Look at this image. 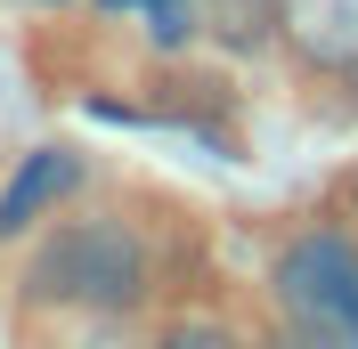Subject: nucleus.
<instances>
[{"instance_id":"f257e3e1","label":"nucleus","mask_w":358,"mask_h":349,"mask_svg":"<svg viewBox=\"0 0 358 349\" xmlns=\"http://www.w3.org/2000/svg\"><path fill=\"white\" fill-rule=\"evenodd\" d=\"M24 301L122 317V309L147 301V244H138L122 219H66V228L24 260Z\"/></svg>"},{"instance_id":"f03ea898","label":"nucleus","mask_w":358,"mask_h":349,"mask_svg":"<svg viewBox=\"0 0 358 349\" xmlns=\"http://www.w3.org/2000/svg\"><path fill=\"white\" fill-rule=\"evenodd\" d=\"M277 301L317 349H358V244L334 228H310L277 252Z\"/></svg>"},{"instance_id":"7ed1b4c3","label":"nucleus","mask_w":358,"mask_h":349,"mask_svg":"<svg viewBox=\"0 0 358 349\" xmlns=\"http://www.w3.org/2000/svg\"><path fill=\"white\" fill-rule=\"evenodd\" d=\"M73 187H82V154H66V147H33L17 171H8V187H0V244L24 236V228H33L49 203H66Z\"/></svg>"},{"instance_id":"20e7f679","label":"nucleus","mask_w":358,"mask_h":349,"mask_svg":"<svg viewBox=\"0 0 358 349\" xmlns=\"http://www.w3.org/2000/svg\"><path fill=\"white\" fill-rule=\"evenodd\" d=\"M285 24H301V41L317 57H342V66L358 57V8L350 0H285Z\"/></svg>"},{"instance_id":"39448f33","label":"nucleus","mask_w":358,"mask_h":349,"mask_svg":"<svg viewBox=\"0 0 358 349\" xmlns=\"http://www.w3.org/2000/svg\"><path fill=\"white\" fill-rule=\"evenodd\" d=\"M203 24H212L228 49H261L268 33L285 24V0H203Z\"/></svg>"},{"instance_id":"423d86ee","label":"nucleus","mask_w":358,"mask_h":349,"mask_svg":"<svg viewBox=\"0 0 358 349\" xmlns=\"http://www.w3.org/2000/svg\"><path fill=\"white\" fill-rule=\"evenodd\" d=\"M106 8H138L163 49H179L187 33H196V17H203V0H106Z\"/></svg>"},{"instance_id":"0eeeda50","label":"nucleus","mask_w":358,"mask_h":349,"mask_svg":"<svg viewBox=\"0 0 358 349\" xmlns=\"http://www.w3.org/2000/svg\"><path fill=\"white\" fill-rule=\"evenodd\" d=\"M155 349H245V341H236L228 325H212V317H179V325L163 333Z\"/></svg>"},{"instance_id":"6e6552de","label":"nucleus","mask_w":358,"mask_h":349,"mask_svg":"<svg viewBox=\"0 0 358 349\" xmlns=\"http://www.w3.org/2000/svg\"><path fill=\"white\" fill-rule=\"evenodd\" d=\"M350 82H358V57H350Z\"/></svg>"}]
</instances>
